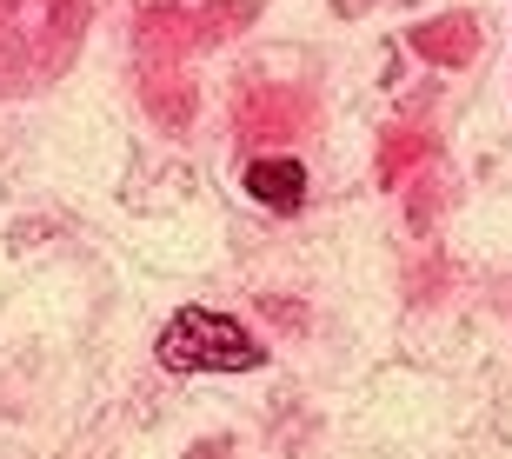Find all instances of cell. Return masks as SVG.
<instances>
[{
  "label": "cell",
  "mask_w": 512,
  "mask_h": 459,
  "mask_svg": "<svg viewBox=\"0 0 512 459\" xmlns=\"http://www.w3.org/2000/svg\"><path fill=\"white\" fill-rule=\"evenodd\" d=\"M266 353L240 320L207 313V306H180L160 333V366L167 373H253Z\"/></svg>",
  "instance_id": "obj_1"
},
{
  "label": "cell",
  "mask_w": 512,
  "mask_h": 459,
  "mask_svg": "<svg viewBox=\"0 0 512 459\" xmlns=\"http://www.w3.org/2000/svg\"><path fill=\"white\" fill-rule=\"evenodd\" d=\"M247 193L266 213H293L306 200V167L300 160H253L247 167Z\"/></svg>",
  "instance_id": "obj_2"
}]
</instances>
